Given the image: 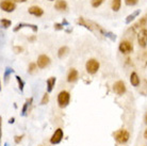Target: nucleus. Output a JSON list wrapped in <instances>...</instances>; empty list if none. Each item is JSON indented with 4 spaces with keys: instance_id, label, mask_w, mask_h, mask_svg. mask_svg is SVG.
I'll return each instance as SVG.
<instances>
[{
    "instance_id": "a878e982",
    "label": "nucleus",
    "mask_w": 147,
    "mask_h": 146,
    "mask_svg": "<svg viewBox=\"0 0 147 146\" xmlns=\"http://www.w3.org/2000/svg\"><path fill=\"white\" fill-rule=\"evenodd\" d=\"M48 101H49V94H48V93H46V94H44L43 98H42L40 105H46V103H47Z\"/></svg>"
},
{
    "instance_id": "4be33fe9",
    "label": "nucleus",
    "mask_w": 147,
    "mask_h": 146,
    "mask_svg": "<svg viewBox=\"0 0 147 146\" xmlns=\"http://www.w3.org/2000/svg\"><path fill=\"white\" fill-rule=\"evenodd\" d=\"M13 73H14V70H13V68H11V67H7V68L4 70L3 78H4V79H5V80H7V77L10 76L11 74H13Z\"/></svg>"
},
{
    "instance_id": "f3484780",
    "label": "nucleus",
    "mask_w": 147,
    "mask_h": 146,
    "mask_svg": "<svg viewBox=\"0 0 147 146\" xmlns=\"http://www.w3.org/2000/svg\"><path fill=\"white\" fill-rule=\"evenodd\" d=\"M68 52H69L68 47H67V46H63V47L60 48L59 51H58V57H59L60 59H63L64 57H66V55H68Z\"/></svg>"
},
{
    "instance_id": "9b49d317",
    "label": "nucleus",
    "mask_w": 147,
    "mask_h": 146,
    "mask_svg": "<svg viewBox=\"0 0 147 146\" xmlns=\"http://www.w3.org/2000/svg\"><path fill=\"white\" fill-rule=\"evenodd\" d=\"M28 12L29 14L33 15V16H36V17H40L42 15L44 14V10L40 7H37V5H32L28 9Z\"/></svg>"
},
{
    "instance_id": "f257e3e1",
    "label": "nucleus",
    "mask_w": 147,
    "mask_h": 146,
    "mask_svg": "<svg viewBox=\"0 0 147 146\" xmlns=\"http://www.w3.org/2000/svg\"><path fill=\"white\" fill-rule=\"evenodd\" d=\"M70 101V94L67 91H61L58 95V103L60 108H65Z\"/></svg>"
},
{
    "instance_id": "423d86ee",
    "label": "nucleus",
    "mask_w": 147,
    "mask_h": 146,
    "mask_svg": "<svg viewBox=\"0 0 147 146\" xmlns=\"http://www.w3.org/2000/svg\"><path fill=\"white\" fill-rule=\"evenodd\" d=\"M63 137H64L63 129H61V128H58V129L55 131V133L52 135L51 139H50V143H51V144H59V143L62 141Z\"/></svg>"
},
{
    "instance_id": "5701e85b",
    "label": "nucleus",
    "mask_w": 147,
    "mask_h": 146,
    "mask_svg": "<svg viewBox=\"0 0 147 146\" xmlns=\"http://www.w3.org/2000/svg\"><path fill=\"white\" fill-rule=\"evenodd\" d=\"M15 78H16V80H17V82H18V88H19V90H20V91L22 92V91H24V87H25V82L22 81V79L19 76H16Z\"/></svg>"
},
{
    "instance_id": "20e7f679",
    "label": "nucleus",
    "mask_w": 147,
    "mask_h": 146,
    "mask_svg": "<svg viewBox=\"0 0 147 146\" xmlns=\"http://www.w3.org/2000/svg\"><path fill=\"white\" fill-rule=\"evenodd\" d=\"M0 7H1L2 11L7 12V13H12L16 9V4L13 0H2Z\"/></svg>"
},
{
    "instance_id": "473e14b6",
    "label": "nucleus",
    "mask_w": 147,
    "mask_h": 146,
    "mask_svg": "<svg viewBox=\"0 0 147 146\" xmlns=\"http://www.w3.org/2000/svg\"><path fill=\"white\" fill-rule=\"evenodd\" d=\"M144 122H145V124L147 125V112H146V114H145V117H144Z\"/></svg>"
},
{
    "instance_id": "0eeeda50",
    "label": "nucleus",
    "mask_w": 147,
    "mask_h": 146,
    "mask_svg": "<svg viewBox=\"0 0 147 146\" xmlns=\"http://www.w3.org/2000/svg\"><path fill=\"white\" fill-rule=\"evenodd\" d=\"M138 42L142 48L147 46V29H142L138 34Z\"/></svg>"
},
{
    "instance_id": "cd10ccee",
    "label": "nucleus",
    "mask_w": 147,
    "mask_h": 146,
    "mask_svg": "<svg viewBox=\"0 0 147 146\" xmlns=\"http://www.w3.org/2000/svg\"><path fill=\"white\" fill-rule=\"evenodd\" d=\"M55 30H63L64 29V25H63V24H55Z\"/></svg>"
},
{
    "instance_id": "393cba45",
    "label": "nucleus",
    "mask_w": 147,
    "mask_h": 146,
    "mask_svg": "<svg viewBox=\"0 0 147 146\" xmlns=\"http://www.w3.org/2000/svg\"><path fill=\"white\" fill-rule=\"evenodd\" d=\"M138 2H139V0H125L126 5H129V7H133V5L138 4Z\"/></svg>"
},
{
    "instance_id": "6e6552de",
    "label": "nucleus",
    "mask_w": 147,
    "mask_h": 146,
    "mask_svg": "<svg viewBox=\"0 0 147 146\" xmlns=\"http://www.w3.org/2000/svg\"><path fill=\"white\" fill-rule=\"evenodd\" d=\"M113 91L114 93H116L117 95H123L126 92V84L124 81H116L113 84Z\"/></svg>"
},
{
    "instance_id": "7ed1b4c3",
    "label": "nucleus",
    "mask_w": 147,
    "mask_h": 146,
    "mask_svg": "<svg viewBox=\"0 0 147 146\" xmlns=\"http://www.w3.org/2000/svg\"><path fill=\"white\" fill-rule=\"evenodd\" d=\"M115 140H116V142L119 143V144H124V143L128 142L129 138H130V135H129V132L125 129H121V130H118L117 132H115Z\"/></svg>"
},
{
    "instance_id": "e433bc0d",
    "label": "nucleus",
    "mask_w": 147,
    "mask_h": 146,
    "mask_svg": "<svg viewBox=\"0 0 147 146\" xmlns=\"http://www.w3.org/2000/svg\"><path fill=\"white\" fill-rule=\"evenodd\" d=\"M49 1H55V0H49Z\"/></svg>"
},
{
    "instance_id": "9d476101",
    "label": "nucleus",
    "mask_w": 147,
    "mask_h": 146,
    "mask_svg": "<svg viewBox=\"0 0 147 146\" xmlns=\"http://www.w3.org/2000/svg\"><path fill=\"white\" fill-rule=\"evenodd\" d=\"M22 28H30V29H32L33 32H36L37 30H38V27L36 25H32V24H25V22H19L16 25V27L14 28V32H17L19 29H22Z\"/></svg>"
},
{
    "instance_id": "f03ea898",
    "label": "nucleus",
    "mask_w": 147,
    "mask_h": 146,
    "mask_svg": "<svg viewBox=\"0 0 147 146\" xmlns=\"http://www.w3.org/2000/svg\"><path fill=\"white\" fill-rule=\"evenodd\" d=\"M85 68H86V72L88 74L94 75L99 70V62L96 59H90L85 64Z\"/></svg>"
},
{
    "instance_id": "bb28decb",
    "label": "nucleus",
    "mask_w": 147,
    "mask_h": 146,
    "mask_svg": "<svg viewBox=\"0 0 147 146\" xmlns=\"http://www.w3.org/2000/svg\"><path fill=\"white\" fill-rule=\"evenodd\" d=\"M103 34H105L106 36L110 37V39L112 41H115V40H116V36H115V34H113L112 32H106V31H105V33H103Z\"/></svg>"
},
{
    "instance_id": "ddd939ff",
    "label": "nucleus",
    "mask_w": 147,
    "mask_h": 146,
    "mask_svg": "<svg viewBox=\"0 0 147 146\" xmlns=\"http://www.w3.org/2000/svg\"><path fill=\"white\" fill-rule=\"evenodd\" d=\"M55 9L58 11H66L67 10V2L65 0H55Z\"/></svg>"
},
{
    "instance_id": "412c9836",
    "label": "nucleus",
    "mask_w": 147,
    "mask_h": 146,
    "mask_svg": "<svg viewBox=\"0 0 147 146\" xmlns=\"http://www.w3.org/2000/svg\"><path fill=\"white\" fill-rule=\"evenodd\" d=\"M11 24H12V22L10 20V19H5V18L1 19V27H2V28H4V29L9 28V27L11 26Z\"/></svg>"
},
{
    "instance_id": "7c9ffc66",
    "label": "nucleus",
    "mask_w": 147,
    "mask_h": 146,
    "mask_svg": "<svg viewBox=\"0 0 147 146\" xmlns=\"http://www.w3.org/2000/svg\"><path fill=\"white\" fill-rule=\"evenodd\" d=\"M19 140H22L20 137H15V142L16 143H19Z\"/></svg>"
},
{
    "instance_id": "39448f33",
    "label": "nucleus",
    "mask_w": 147,
    "mask_h": 146,
    "mask_svg": "<svg viewBox=\"0 0 147 146\" xmlns=\"http://www.w3.org/2000/svg\"><path fill=\"white\" fill-rule=\"evenodd\" d=\"M118 49H119V51H121V53L128 55V53H130L133 49L132 43H130L128 41H123V42H121L119 46H118Z\"/></svg>"
},
{
    "instance_id": "c9c22d12",
    "label": "nucleus",
    "mask_w": 147,
    "mask_h": 146,
    "mask_svg": "<svg viewBox=\"0 0 147 146\" xmlns=\"http://www.w3.org/2000/svg\"><path fill=\"white\" fill-rule=\"evenodd\" d=\"M10 123H14V118H11V120H10Z\"/></svg>"
},
{
    "instance_id": "f8f14e48",
    "label": "nucleus",
    "mask_w": 147,
    "mask_h": 146,
    "mask_svg": "<svg viewBox=\"0 0 147 146\" xmlns=\"http://www.w3.org/2000/svg\"><path fill=\"white\" fill-rule=\"evenodd\" d=\"M78 24H79V25H81V26H83L84 28H86V29L90 30V31H93V30H94V28H93V26H94V27H96V26H98V25H96L95 22H88V20L84 19L83 17H80V18L78 19Z\"/></svg>"
},
{
    "instance_id": "2f4dec72",
    "label": "nucleus",
    "mask_w": 147,
    "mask_h": 146,
    "mask_svg": "<svg viewBox=\"0 0 147 146\" xmlns=\"http://www.w3.org/2000/svg\"><path fill=\"white\" fill-rule=\"evenodd\" d=\"M62 24H63V25H64V26H67V25H69V24H68V22H67V20H65V19H63Z\"/></svg>"
},
{
    "instance_id": "2eb2a0df",
    "label": "nucleus",
    "mask_w": 147,
    "mask_h": 146,
    "mask_svg": "<svg viewBox=\"0 0 147 146\" xmlns=\"http://www.w3.org/2000/svg\"><path fill=\"white\" fill-rule=\"evenodd\" d=\"M130 82L133 87H138L140 84V78L138 76V74L134 73V72L131 73V75H130Z\"/></svg>"
},
{
    "instance_id": "b1692460",
    "label": "nucleus",
    "mask_w": 147,
    "mask_h": 146,
    "mask_svg": "<svg viewBox=\"0 0 147 146\" xmlns=\"http://www.w3.org/2000/svg\"><path fill=\"white\" fill-rule=\"evenodd\" d=\"M105 0H91V4L93 7H98L103 3Z\"/></svg>"
},
{
    "instance_id": "f704fd0d",
    "label": "nucleus",
    "mask_w": 147,
    "mask_h": 146,
    "mask_svg": "<svg viewBox=\"0 0 147 146\" xmlns=\"http://www.w3.org/2000/svg\"><path fill=\"white\" fill-rule=\"evenodd\" d=\"M14 1H16V2H26L27 0H14Z\"/></svg>"
},
{
    "instance_id": "4468645a",
    "label": "nucleus",
    "mask_w": 147,
    "mask_h": 146,
    "mask_svg": "<svg viewBox=\"0 0 147 146\" xmlns=\"http://www.w3.org/2000/svg\"><path fill=\"white\" fill-rule=\"evenodd\" d=\"M78 76H79L78 70H75V68H73V70H70V72L68 73V76H67V81H68V82H75V81H77Z\"/></svg>"
},
{
    "instance_id": "dca6fc26",
    "label": "nucleus",
    "mask_w": 147,
    "mask_h": 146,
    "mask_svg": "<svg viewBox=\"0 0 147 146\" xmlns=\"http://www.w3.org/2000/svg\"><path fill=\"white\" fill-rule=\"evenodd\" d=\"M46 83H47V92L48 93H50V92H52L53 87H55V77L48 78L47 81H46Z\"/></svg>"
},
{
    "instance_id": "c85d7f7f",
    "label": "nucleus",
    "mask_w": 147,
    "mask_h": 146,
    "mask_svg": "<svg viewBox=\"0 0 147 146\" xmlns=\"http://www.w3.org/2000/svg\"><path fill=\"white\" fill-rule=\"evenodd\" d=\"M145 24H146V17H143V18H142V20H141V22H138V24H136V27H139V26H144V25H145Z\"/></svg>"
},
{
    "instance_id": "c756f323",
    "label": "nucleus",
    "mask_w": 147,
    "mask_h": 146,
    "mask_svg": "<svg viewBox=\"0 0 147 146\" xmlns=\"http://www.w3.org/2000/svg\"><path fill=\"white\" fill-rule=\"evenodd\" d=\"M22 50H24V48L20 47V46H15L14 47V51L16 52V53H20Z\"/></svg>"
},
{
    "instance_id": "6ab92c4d",
    "label": "nucleus",
    "mask_w": 147,
    "mask_h": 146,
    "mask_svg": "<svg viewBox=\"0 0 147 146\" xmlns=\"http://www.w3.org/2000/svg\"><path fill=\"white\" fill-rule=\"evenodd\" d=\"M121 5V0H112V2H111V9L114 12L119 11Z\"/></svg>"
},
{
    "instance_id": "a211bd4d",
    "label": "nucleus",
    "mask_w": 147,
    "mask_h": 146,
    "mask_svg": "<svg viewBox=\"0 0 147 146\" xmlns=\"http://www.w3.org/2000/svg\"><path fill=\"white\" fill-rule=\"evenodd\" d=\"M140 13H141V10H136V11L133 12V13H131V14L128 15V16L126 17L125 22H126V24H130V22H132L133 19H134L136 16H138V15H140Z\"/></svg>"
},
{
    "instance_id": "aec40b11",
    "label": "nucleus",
    "mask_w": 147,
    "mask_h": 146,
    "mask_svg": "<svg viewBox=\"0 0 147 146\" xmlns=\"http://www.w3.org/2000/svg\"><path fill=\"white\" fill-rule=\"evenodd\" d=\"M36 70H37V64H35V63H30L29 67H28V73L35 74Z\"/></svg>"
},
{
    "instance_id": "1a4fd4ad",
    "label": "nucleus",
    "mask_w": 147,
    "mask_h": 146,
    "mask_svg": "<svg viewBox=\"0 0 147 146\" xmlns=\"http://www.w3.org/2000/svg\"><path fill=\"white\" fill-rule=\"evenodd\" d=\"M36 64L40 68H45V67H47V66L50 64V58L46 55H40V57L37 58Z\"/></svg>"
},
{
    "instance_id": "72a5a7b5",
    "label": "nucleus",
    "mask_w": 147,
    "mask_h": 146,
    "mask_svg": "<svg viewBox=\"0 0 147 146\" xmlns=\"http://www.w3.org/2000/svg\"><path fill=\"white\" fill-rule=\"evenodd\" d=\"M144 138L147 140V129L145 130V131H144Z\"/></svg>"
}]
</instances>
